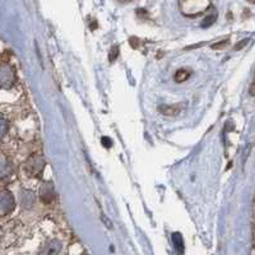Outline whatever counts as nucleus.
Wrapping results in <instances>:
<instances>
[{
	"label": "nucleus",
	"instance_id": "3",
	"mask_svg": "<svg viewBox=\"0 0 255 255\" xmlns=\"http://www.w3.org/2000/svg\"><path fill=\"white\" fill-rule=\"evenodd\" d=\"M190 70L188 69H179L177 72H176L175 74V80L177 83H182V82H185L186 79H189V77H190Z\"/></svg>",
	"mask_w": 255,
	"mask_h": 255
},
{
	"label": "nucleus",
	"instance_id": "6",
	"mask_svg": "<svg viewBox=\"0 0 255 255\" xmlns=\"http://www.w3.org/2000/svg\"><path fill=\"white\" fill-rule=\"evenodd\" d=\"M227 43H229V40H222V41H219L218 43H215V45H212V49H215V50L225 49V47L227 46Z\"/></svg>",
	"mask_w": 255,
	"mask_h": 255
},
{
	"label": "nucleus",
	"instance_id": "12",
	"mask_svg": "<svg viewBox=\"0 0 255 255\" xmlns=\"http://www.w3.org/2000/svg\"><path fill=\"white\" fill-rule=\"evenodd\" d=\"M249 1H250V3H253V4H255V0H249Z\"/></svg>",
	"mask_w": 255,
	"mask_h": 255
},
{
	"label": "nucleus",
	"instance_id": "1",
	"mask_svg": "<svg viewBox=\"0 0 255 255\" xmlns=\"http://www.w3.org/2000/svg\"><path fill=\"white\" fill-rule=\"evenodd\" d=\"M181 105H163L158 107V111L166 116H176L181 111Z\"/></svg>",
	"mask_w": 255,
	"mask_h": 255
},
{
	"label": "nucleus",
	"instance_id": "13",
	"mask_svg": "<svg viewBox=\"0 0 255 255\" xmlns=\"http://www.w3.org/2000/svg\"><path fill=\"white\" fill-rule=\"evenodd\" d=\"M126 1H129V0H126Z\"/></svg>",
	"mask_w": 255,
	"mask_h": 255
},
{
	"label": "nucleus",
	"instance_id": "8",
	"mask_svg": "<svg viewBox=\"0 0 255 255\" xmlns=\"http://www.w3.org/2000/svg\"><path fill=\"white\" fill-rule=\"evenodd\" d=\"M101 142H102V144L105 147H106V148H110V147L113 146V142H111V140L109 139V138H107V137H103L102 138V140H101Z\"/></svg>",
	"mask_w": 255,
	"mask_h": 255
},
{
	"label": "nucleus",
	"instance_id": "4",
	"mask_svg": "<svg viewBox=\"0 0 255 255\" xmlns=\"http://www.w3.org/2000/svg\"><path fill=\"white\" fill-rule=\"evenodd\" d=\"M173 241H174V244L176 245V249H177L180 253H181L182 248H184V245H182L181 236H180L179 234H175V235H173Z\"/></svg>",
	"mask_w": 255,
	"mask_h": 255
},
{
	"label": "nucleus",
	"instance_id": "7",
	"mask_svg": "<svg viewBox=\"0 0 255 255\" xmlns=\"http://www.w3.org/2000/svg\"><path fill=\"white\" fill-rule=\"evenodd\" d=\"M215 20H216V16H211V17H208V18H206V20H204V22H203V26H204V27L211 26V24H212L213 22H215Z\"/></svg>",
	"mask_w": 255,
	"mask_h": 255
},
{
	"label": "nucleus",
	"instance_id": "9",
	"mask_svg": "<svg viewBox=\"0 0 255 255\" xmlns=\"http://www.w3.org/2000/svg\"><path fill=\"white\" fill-rule=\"evenodd\" d=\"M101 218H102L103 221H105V223H106V225H107V227H109V229H111V227H113V225H111V222H110L109 219L106 218V216H105V215H102V217H101Z\"/></svg>",
	"mask_w": 255,
	"mask_h": 255
},
{
	"label": "nucleus",
	"instance_id": "5",
	"mask_svg": "<svg viewBox=\"0 0 255 255\" xmlns=\"http://www.w3.org/2000/svg\"><path fill=\"white\" fill-rule=\"evenodd\" d=\"M118 57H119V46H118V45H115V46L111 49V51H110L109 60H110V61H115V60L118 59Z\"/></svg>",
	"mask_w": 255,
	"mask_h": 255
},
{
	"label": "nucleus",
	"instance_id": "10",
	"mask_svg": "<svg viewBox=\"0 0 255 255\" xmlns=\"http://www.w3.org/2000/svg\"><path fill=\"white\" fill-rule=\"evenodd\" d=\"M246 42H248V40H244V41H241V42H240L239 45H237V46H235V50H240V49H241L242 46H244V45H246Z\"/></svg>",
	"mask_w": 255,
	"mask_h": 255
},
{
	"label": "nucleus",
	"instance_id": "11",
	"mask_svg": "<svg viewBox=\"0 0 255 255\" xmlns=\"http://www.w3.org/2000/svg\"><path fill=\"white\" fill-rule=\"evenodd\" d=\"M253 86L255 87V76H254V80H253Z\"/></svg>",
	"mask_w": 255,
	"mask_h": 255
},
{
	"label": "nucleus",
	"instance_id": "2",
	"mask_svg": "<svg viewBox=\"0 0 255 255\" xmlns=\"http://www.w3.org/2000/svg\"><path fill=\"white\" fill-rule=\"evenodd\" d=\"M59 250H60L59 242L53 241V242H50L49 245L45 248V250H43L42 254L41 255H58L59 254Z\"/></svg>",
	"mask_w": 255,
	"mask_h": 255
}]
</instances>
